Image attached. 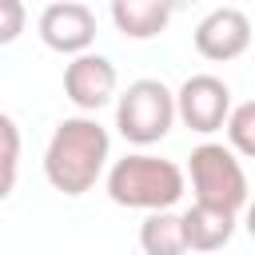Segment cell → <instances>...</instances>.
<instances>
[{"mask_svg": "<svg viewBox=\"0 0 255 255\" xmlns=\"http://www.w3.org/2000/svg\"><path fill=\"white\" fill-rule=\"evenodd\" d=\"M108 159H112L108 128L92 112H80V116H68L56 124V131L44 147V179L60 195L76 199L100 183Z\"/></svg>", "mask_w": 255, "mask_h": 255, "instance_id": "1", "label": "cell"}, {"mask_svg": "<svg viewBox=\"0 0 255 255\" xmlns=\"http://www.w3.org/2000/svg\"><path fill=\"white\" fill-rule=\"evenodd\" d=\"M108 199L120 207H135V211H155V207H175L187 175L175 159L151 155V151H131L124 159H116L108 167Z\"/></svg>", "mask_w": 255, "mask_h": 255, "instance_id": "2", "label": "cell"}, {"mask_svg": "<svg viewBox=\"0 0 255 255\" xmlns=\"http://www.w3.org/2000/svg\"><path fill=\"white\" fill-rule=\"evenodd\" d=\"M175 124V92L163 80H135L116 100V128L128 143L151 147Z\"/></svg>", "mask_w": 255, "mask_h": 255, "instance_id": "3", "label": "cell"}, {"mask_svg": "<svg viewBox=\"0 0 255 255\" xmlns=\"http://www.w3.org/2000/svg\"><path fill=\"white\" fill-rule=\"evenodd\" d=\"M187 175H191V191L199 203L211 207H227V211H243L247 203V171L243 159L227 147V143H199L187 155Z\"/></svg>", "mask_w": 255, "mask_h": 255, "instance_id": "4", "label": "cell"}, {"mask_svg": "<svg viewBox=\"0 0 255 255\" xmlns=\"http://www.w3.org/2000/svg\"><path fill=\"white\" fill-rule=\"evenodd\" d=\"M227 108H231V88L211 72L187 76L175 92V120H183V128H191L199 135L219 131Z\"/></svg>", "mask_w": 255, "mask_h": 255, "instance_id": "5", "label": "cell"}, {"mask_svg": "<svg viewBox=\"0 0 255 255\" xmlns=\"http://www.w3.org/2000/svg\"><path fill=\"white\" fill-rule=\"evenodd\" d=\"M36 32H40L44 48H52L60 56H76L96 44V16L80 0H56L40 12Z\"/></svg>", "mask_w": 255, "mask_h": 255, "instance_id": "6", "label": "cell"}, {"mask_svg": "<svg viewBox=\"0 0 255 255\" xmlns=\"http://www.w3.org/2000/svg\"><path fill=\"white\" fill-rule=\"evenodd\" d=\"M116 64L100 52H76L64 68V96L80 108V112H100L104 104H112L116 96Z\"/></svg>", "mask_w": 255, "mask_h": 255, "instance_id": "7", "label": "cell"}, {"mask_svg": "<svg viewBox=\"0 0 255 255\" xmlns=\"http://www.w3.org/2000/svg\"><path fill=\"white\" fill-rule=\"evenodd\" d=\"M195 52L211 64L239 60L251 48V20L243 8H215L195 24Z\"/></svg>", "mask_w": 255, "mask_h": 255, "instance_id": "8", "label": "cell"}, {"mask_svg": "<svg viewBox=\"0 0 255 255\" xmlns=\"http://www.w3.org/2000/svg\"><path fill=\"white\" fill-rule=\"evenodd\" d=\"M235 219H239L235 211L211 207V203H199V199H195V203L179 215L187 251H219V247H227L231 235H235Z\"/></svg>", "mask_w": 255, "mask_h": 255, "instance_id": "9", "label": "cell"}, {"mask_svg": "<svg viewBox=\"0 0 255 255\" xmlns=\"http://www.w3.org/2000/svg\"><path fill=\"white\" fill-rule=\"evenodd\" d=\"M112 20L128 40H155L167 28L171 8L167 0H112Z\"/></svg>", "mask_w": 255, "mask_h": 255, "instance_id": "10", "label": "cell"}, {"mask_svg": "<svg viewBox=\"0 0 255 255\" xmlns=\"http://www.w3.org/2000/svg\"><path fill=\"white\" fill-rule=\"evenodd\" d=\"M139 247H143V255H183L187 239H183L179 215L171 207L147 211V219L139 223Z\"/></svg>", "mask_w": 255, "mask_h": 255, "instance_id": "11", "label": "cell"}, {"mask_svg": "<svg viewBox=\"0 0 255 255\" xmlns=\"http://www.w3.org/2000/svg\"><path fill=\"white\" fill-rule=\"evenodd\" d=\"M223 131H227V147L239 159H251L255 155V104L251 100L231 104L227 116H223Z\"/></svg>", "mask_w": 255, "mask_h": 255, "instance_id": "12", "label": "cell"}, {"mask_svg": "<svg viewBox=\"0 0 255 255\" xmlns=\"http://www.w3.org/2000/svg\"><path fill=\"white\" fill-rule=\"evenodd\" d=\"M16 171H20V128L12 116L0 112V199L12 195Z\"/></svg>", "mask_w": 255, "mask_h": 255, "instance_id": "13", "label": "cell"}, {"mask_svg": "<svg viewBox=\"0 0 255 255\" xmlns=\"http://www.w3.org/2000/svg\"><path fill=\"white\" fill-rule=\"evenodd\" d=\"M28 28V8L24 0H0V48L4 44H16Z\"/></svg>", "mask_w": 255, "mask_h": 255, "instance_id": "14", "label": "cell"}, {"mask_svg": "<svg viewBox=\"0 0 255 255\" xmlns=\"http://www.w3.org/2000/svg\"><path fill=\"white\" fill-rule=\"evenodd\" d=\"M191 4H199V0H167V8H171V12H179V8H191Z\"/></svg>", "mask_w": 255, "mask_h": 255, "instance_id": "15", "label": "cell"}]
</instances>
